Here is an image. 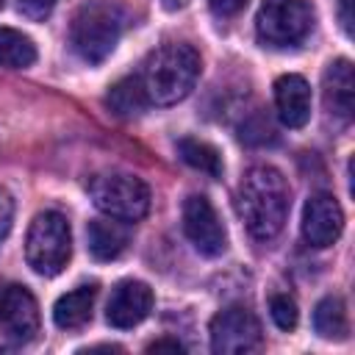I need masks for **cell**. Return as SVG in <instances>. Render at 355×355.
<instances>
[{
  "label": "cell",
  "instance_id": "6da1fadb",
  "mask_svg": "<svg viewBox=\"0 0 355 355\" xmlns=\"http://www.w3.org/2000/svg\"><path fill=\"white\" fill-rule=\"evenodd\" d=\"M288 205H291V191L280 169L269 164H258L244 172L236 191V208L247 233L255 241H269L283 230Z\"/></svg>",
  "mask_w": 355,
  "mask_h": 355
},
{
  "label": "cell",
  "instance_id": "8992f818",
  "mask_svg": "<svg viewBox=\"0 0 355 355\" xmlns=\"http://www.w3.org/2000/svg\"><path fill=\"white\" fill-rule=\"evenodd\" d=\"M313 6L308 0H263L255 17V33L266 47H297L313 28Z\"/></svg>",
  "mask_w": 355,
  "mask_h": 355
},
{
  "label": "cell",
  "instance_id": "ffe728a7",
  "mask_svg": "<svg viewBox=\"0 0 355 355\" xmlns=\"http://www.w3.org/2000/svg\"><path fill=\"white\" fill-rule=\"evenodd\" d=\"M269 313H272V322L280 327V330H294L297 322H300V311H297V302L291 294H272L269 300Z\"/></svg>",
  "mask_w": 355,
  "mask_h": 355
},
{
  "label": "cell",
  "instance_id": "7402d4cb",
  "mask_svg": "<svg viewBox=\"0 0 355 355\" xmlns=\"http://www.w3.org/2000/svg\"><path fill=\"white\" fill-rule=\"evenodd\" d=\"M17 6L28 19H44V17H50L55 0H17Z\"/></svg>",
  "mask_w": 355,
  "mask_h": 355
},
{
  "label": "cell",
  "instance_id": "ba28073f",
  "mask_svg": "<svg viewBox=\"0 0 355 355\" xmlns=\"http://www.w3.org/2000/svg\"><path fill=\"white\" fill-rule=\"evenodd\" d=\"M211 349L219 355H244L261 347V324L252 311L230 305L211 319Z\"/></svg>",
  "mask_w": 355,
  "mask_h": 355
},
{
  "label": "cell",
  "instance_id": "7a4b0ae2",
  "mask_svg": "<svg viewBox=\"0 0 355 355\" xmlns=\"http://www.w3.org/2000/svg\"><path fill=\"white\" fill-rule=\"evenodd\" d=\"M202 61L200 53L186 42H169L150 53L144 69L139 72L150 103L155 105H175L191 94L200 78Z\"/></svg>",
  "mask_w": 355,
  "mask_h": 355
},
{
  "label": "cell",
  "instance_id": "cb8c5ba5",
  "mask_svg": "<svg viewBox=\"0 0 355 355\" xmlns=\"http://www.w3.org/2000/svg\"><path fill=\"white\" fill-rule=\"evenodd\" d=\"M186 347L178 338H158L153 344H147V352H183Z\"/></svg>",
  "mask_w": 355,
  "mask_h": 355
},
{
  "label": "cell",
  "instance_id": "e0dca14e",
  "mask_svg": "<svg viewBox=\"0 0 355 355\" xmlns=\"http://www.w3.org/2000/svg\"><path fill=\"white\" fill-rule=\"evenodd\" d=\"M313 330L322 338H330V341H344L349 336L347 305H344L341 297L330 294V297L316 302V308H313Z\"/></svg>",
  "mask_w": 355,
  "mask_h": 355
},
{
  "label": "cell",
  "instance_id": "52a82bcc",
  "mask_svg": "<svg viewBox=\"0 0 355 355\" xmlns=\"http://www.w3.org/2000/svg\"><path fill=\"white\" fill-rule=\"evenodd\" d=\"M36 333L39 305L33 294L19 283L0 286V352L28 347Z\"/></svg>",
  "mask_w": 355,
  "mask_h": 355
},
{
  "label": "cell",
  "instance_id": "ac0fdd59",
  "mask_svg": "<svg viewBox=\"0 0 355 355\" xmlns=\"http://www.w3.org/2000/svg\"><path fill=\"white\" fill-rule=\"evenodd\" d=\"M36 61V44L31 36L14 28H0V67L22 69Z\"/></svg>",
  "mask_w": 355,
  "mask_h": 355
},
{
  "label": "cell",
  "instance_id": "9c48e42d",
  "mask_svg": "<svg viewBox=\"0 0 355 355\" xmlns=\"http://www.w3.org/2000/svg\"><path fill=\"white\" fill-rule=\"evenodd\" d=\"M183 233L205 258H216L227 250V230L208 197L191 194L183 202Z\"/></svg>",
  "mask_w": 355,
  "mask_h": 355
},
{
  "label": "cell",
  "instance_id": "d6986e66",
  "mask_svg": "<svg viewBox=\"0 0 355 355\" xmlns=\"http://www.w3.org/2000/svg\"><path fill=\"white\" fill-rule=\"evenodd\" d=\"M178 153H180V158H183L191 169L205 172V175H211V178H219L222 169H225L219 150H216L214 144L202 141V139H194V136L180 139V141H178Z\"/></svg>",
  "mask_w": 355,
  "mask_h": 355
},
{
  "label": "cell",
  "instance_id": "5bb4252c",
  "mask_svg": "<svg viewBox=\"0 0 355 355\" xmlns=\"http://www.w3.org/2000/svg\"><path fill=\"white\" fill-rule=\"evenodd\" d=\"M94 300H97V283H86L78 286L67 294H61L53 305V322L61 330H78L92 319L94 311Z\"/></svg>",
  "mask_w": 355,
  "mask_h": 355
},
{
  "label": "cell",
  "instance_id": "277c9868",
  "mask_svg": "<svg viewBox=\"0 0 355 355\" xmlns=\"http://www.w3.org/2000/svg\"><path fill=\"white\" fill-rule=\"evenodd\" d=\"M72 255V230L64 214L42 211L33 216L25 236V261L36 275H58Z\"/></svg>",
  "mask_w": 355,
  "mask_h": 355
},
{
  "label": "cell",
  "instance_id": "603a6c76",
  "mask_svg": "<svg viewBox=\"0 0 355 355\" xmlns=\"http://www.w3.org/2000/svg\"><path fill=\"white\" fill-rule=\"evenodd\" d=\"M208 6L216 17H236L247 6V0H208Z\"/></svg>",
  "mask_w": 355,
  "mask_h": 355
},
{
  "label": "cell",
  "instance_id": "9a60e30c",
  "mask_svg": "<svg viewBox=\"0 0 355 355\" xmlns=\"http://www.w3.org/2000/svg\"><path fill=\"white\" fill-rule=\"evenodd\" d=\"M86 241H89V252L97 261H116L128 247V230L119 222H111V216L92 219L86 227Z\"/></svg>",
  "mask_w": 355,
  "mask_h": 355
},
{
  "label": "cell",
  "instance_id": "484cf974",
  "mask_svg": "<svg viewBox=\"0 0 355 355\" xmlns=\"http://www.w3.org/2000/svg\"><path fill=\"white\" fill-rule=\"evenodd\" d=\"M161 6H164L166 11H180V8L189 6V0H161Z\"/></svg>",
  "mask_w": 355,
  "mask_h": 355
},
{
  "label": "cell",
  "instance_id": "d4e9b609",
  "mask_svg": "<svg viewBox=\"0 0 355 355\" xmlns=\"http://www.w3.org/2000/svg\"><path fill=\"white\" fill-rule=\"evenodd\" d=\"M352 0H338V17H341V25L347 33H352V11H349Z\"/></svg>",
  "mask_w": 355,
  "mask_h": 355
},
{
  "label": "cell",
  "instance_id": "30bf717a",
  "mask_svg": "<svg viewBox=\"0 0 355 355\" xmlns=\"http://www.w3.org/2000/svg\"><path fill=\"white\" fill-rule=\"evenodd\" d=\"M153 311V291L141 280H119L105 305V322L116 330L141 324Z\"/></svg>",
  "mask_w": 355,
  "mask_h": 355
},
{
  "label": "cell",
  "instance_id": "5b68a950",
  "mask_svg": "<svg viewBox=\"0 0 355 355\" xmlns=\"http://www.w3.org/2000/svg\"><path fill=\"white\" fill-rule=\"evenodd\" d=\"M89 197L111 219L139 222L150 211V189L141 178L128 172H103L89 180Z\"/></svg>",
  "mask_w": 355,
  "mask_h": 355
},
{
  "label": "cell",
  "instance_id": "2e32d148",
  "mask_svg": "<svg viewBox=\"0 0 355 355\" xmlns=\"http://www.w3.org/2000/svg\"><path fill=\"white\" fill-rule=\"evenodd\" d=\"M108 108L116 114V116H139L147 111L150 105V97L144 92V83L139 75H128L122 80H116L111 89H108V97H105Z\"/></svg>",
  "mask_w": 355,
  "mask_h": 355
},
{
  "label": "cell",
  "instance_id": "8fae6325",
  "mask_svg": "<svg viewBox=\"0 0 355 355\" xmlns=\"http://www.w3.org/2000/svg\"><path fill=\"white\" fill-rule=\"evenodd\" d=\"M344 230V211L333 194H313L302 208V239L311 247H330Z\"/></svg>",
  "mask_w": 355,
  "mask_h": 355
},
{
  "label": "cell",
  "instance_id": "7c38bea8",
  "mask_svg": "<svg viewBox=\"0 0 355 355\" xmlns=\"http://www.w3.org/2000/svg\"><path fill=\"white\" fill-rule=\"evenodd\" d=\"M275 105L277 116L288 128H302L311 119V86L302 75H280L275 80Z\"/></svg>",
  "mask_w": 355,
  "mask_h": 355
},
{
  "label": "cell",
  "instance_id": "44dd1931",
  "mask_svg": "<svg viewBox=\"0 0 355 355\" xmlns=\"http://www.w3.org/2000/svg\"><path fill=\"white\" fill-rule=\"evenodd\" d=\"M11 222H14V197L6 189H0V244L11 233Z\"/></svg>",
  "mask_w": 355,
  "mask_h": 355
},
{
  "label": "cell",
  "instance_id": "4316f807",
  "mask_svg": "<svg viewBox=\"0 0 355 355\" xmlns=\"http://www.w3.org/2000/svg\"><path fill=\"white\" fill-rule=\"evenodd\" d=\"M0 8H3V0H0Z\"/></svg>",
  "mask_w": 355,
  "mask_h": 355
},
{
  "label": "cell",
  "instance_id": "3957f363",
  "mask_svg": "<svg viewBox=\"0 0 355 355\" xmlns=\"http://www.w3.org/2000/svg\"><path fill=\"white\" fill-rule=\"evenodd\" d=\"M122 25H125V14H122V8L116 3L89 0V3H83L72 14V22H69V44H72V50L83 61L100 64L119 44Z\"/></svg>",
  "mask_w": 355,
  "mask_h": 355
},
{
  "label": "cell",
  "instance_id": "4fadbf2b",
  "mask_svg": "<svg viewBox=\"0 0 355 355\" xmlns=\"http://www.w3.org/2000/svg\"><path fill=\"white\" fill-rule=\"evenodd\" d=\"M322 89H324V108L341 122H347L355 108V75L349 58H336L327 64Z\"/></svg>",
  "mask_w": 355,
  "mask_h": 355
}]
</instances>
